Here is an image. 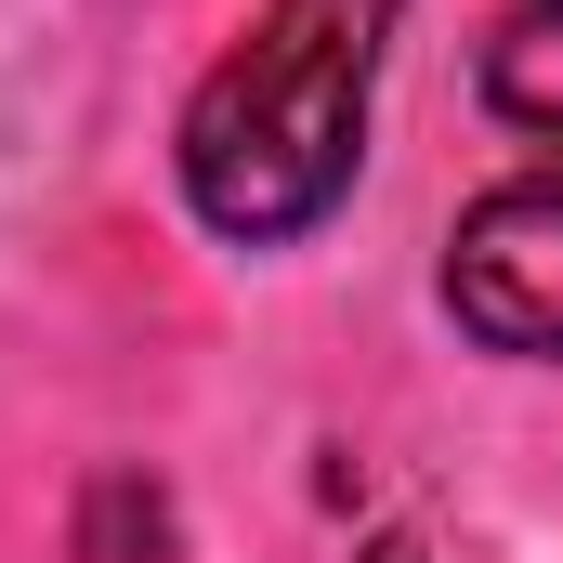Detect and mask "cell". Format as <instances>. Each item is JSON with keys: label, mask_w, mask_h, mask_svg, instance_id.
Here are the masks:
<instances>
[{"label": "cell", "mask_w": 563, "mask_h": 563, "mask_svg": "<svg viewBox=\"0 0 563 563\" xmlns=\"http://www.w3.org/2000/svg\"><path fill=\"white\" fill-rule=\"evenodd\" d=\"M485 106L525 144H563V0L498 13V40H485Z\"/></svg>", "instance_id": "3957f363"}, {"label": "cell", "mask_w": 563, "mask_h": 563, "mask_svg": "<svg viewBox=\"0 0 563 563\" xmlns=\"http://www.w3.org/2000/svg\"><path fill=\"white\" fill-rule=\"evenodd\" d=\"M367 563H432V551H420V538H380V551H367Z\"/></svg>", "instance_id": "5b68a950"}, {"label": "cell", "mask_w": 563, "mask_h": 563, "mask_svg": "<svg viewBox=\"0 0 563 563\" xmlns=\"http://www.w3.org/2000/svg\"><path fill=\"white\" fill-rule=\"evenodd\" d=\"M445 314L485 354H563V170L485 184L445 236Z\"/></svg>", "instance_id": "7a4b0ae2"}, {"label": "cell", "mask_w": 563, "mask_h": 563, "mask_svg": "<svg viewBox=\"0 0 563 563\" xmlns=\"http://www.w3.org/2000/svg\"><path fill=\"white\" fill-rule=\"evenodd\" d=\"M407 0H263L250 40L197 79L184 106V210L236 250H288L354 197L367 157V92L394 53Z\"/></svg>", "instance_id": "6da1fadb"}, {"label": "cell", "mask_w": 563, "mask_h": 563, "mask_svg": "<svg viewBox=\"0 0 563 563\" xmlns=\"http://www.w3.org/2000/svg\"><path fill=\"white\" fill-rule=\"evenodd\" d=\"M170 551V498L144 485V472H92V498H79V563H157Z\"/></svg>", "instance_id": "277c9868"}]
</instances>
